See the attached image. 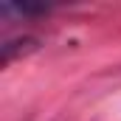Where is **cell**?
Returning a JSON list of instances; mask_svg holds the SVG:
<instances>
[{"label": "cell", "instance_id": "obj_1", "mask_svg": "<svg viewBox=\"0 0 121 121\" xmlns=\"http://www.w3.org/2000/svg\"><path fill=\"white\" fill-rule=\"evenodd\" d=\"M39 48V39L37 37H14L9 42L0 45V65H11L17 56H28Z\"/></svg>", "mask_w": 121, "mask_h": 121}]
</instances>
